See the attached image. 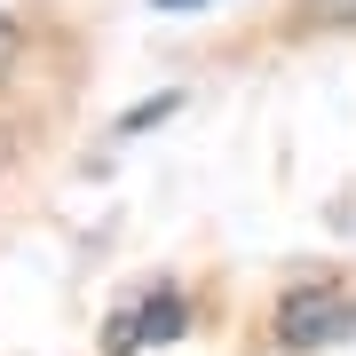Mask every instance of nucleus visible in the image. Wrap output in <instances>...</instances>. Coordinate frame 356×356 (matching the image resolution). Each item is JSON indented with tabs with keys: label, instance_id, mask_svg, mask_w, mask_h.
<instances>
[{
	"label": "nucleus",
	"instance_id": "f257e3e1",
	"mask_svg": "<svg viewBox=\"0 0 356 356\" xmlns=\"http://www.w3.org/2000/svg\"><path fill=\"white\" fill-rule=\"evenodd\" d=\"M348 325H356V301H348L341 285L293 293V301L277 309V341H285V348H325V341H341Z\"/></svg>",
	"mask_w": 356,
	"mask_h": 356
},
{
	"label": "nucleus",
	"instance_id": "f03ea898",
	"mask_svg": "<svg viewBox=\"0 0 356 356\" xmlns=\"http://www.w3.org/2000/svg\"><path fill=\"white\" fill-rule=\"evenodd\" d=\"M182 332H191V309H182V293H175V285H159V293H143L135 309H119L111 348H119V356H135V348H159V341H182Z\"/></svg>",
	"mask_w": 356,
	"mask_h": 356
},
{
	"label": "nucleus",
	"instance_id": "7ed1b4c3",
	"mask_svg": "<svg viewBox=\"0 0 356 356\" xmlns=\"http://www.w3.org/2000/svg\"><path fill=\"white\" fill-rule=\"evenodd\" d=\"M317 24H356V0H301Z\"/></svg>",
	"mask_w": 356,
	"mask_h": 356
},
{
	"label": "nucleus",
	"instance_id": "20e7f679",
	"mask_svg": "<svg viewBox=\"0 0 356 356\" xmlns=\"http://www.w3.org/2000/svg\"><path fill=\"white\" fill-rule=\"evenodd\" d=\"M8 56H16V32H8V16H0V72H8Z\"/></svg>",
	"mask_w": 356,
	"mask_h": 356
},
{
	"label": "nucleus",
	"instance_id": "39448f33",
	"mask_svg": "<svg viewBox=\"0 0 356 356\" xmlns=\"http://www.w3.org/2000/svg\"><path fill=\"white\" fill-rule=\"evenodd\" d=\"M159 8H198V0H159Z\"/></svg>",
	"mask_w": 356,
	"mask_h": 356
}]
</instances>
